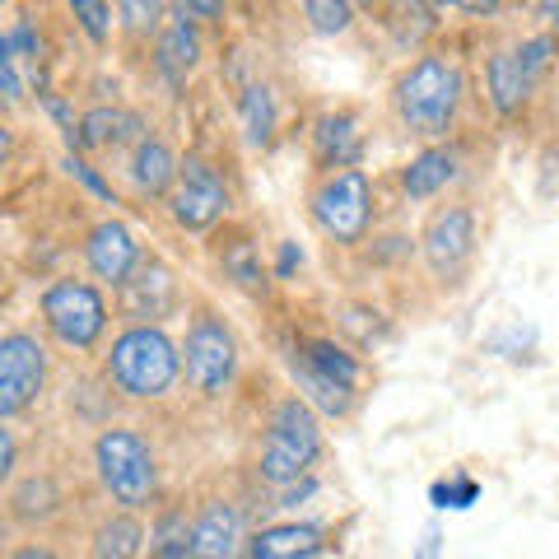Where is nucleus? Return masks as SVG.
<instances>
[{
  "label": "nucleus",
  "instance_id": "ea45409f",
  "mask_svg": "<svg viewBox=\"0 0 559 559\" xmlns=\"http://www.w3.org/2000/svg\"><path fill=\"white\" fill-rule=\"evenodd\" d=\"M0 159H10V131L0 127Z\"/></svg>",
  "mask_w": 559,
  "mask_h": 559
},
{
  "label": "nucleus",
  "instance_id": "4468645a",
  "mask_svg": "<svg viewBox=\"0 0 559 559\" xmlns=\"http://www.w3.org/2000/svg\"><path fill=\"white\" fill-rule=\"evenodd\" d=\"M191 555L197 559H242L248 555V527L229 499H210L191 518Z\"/></svg>",
  "mask_w": 559,
  "mask_h": 559
},
{
  "label": "nucleus",
  "instance_id": "f03ea898",
  "mask_svg": "<svg viewBox=\"0 0 559 559\" xmlns=\"http://www.w3.org/2000/svg\"><path fill=\"white\" fill-rule=\"evenodd\" d=\"M182 378V345L164 326L131 322L108 349V382L131 401H164Z\"/></svg>",
  "mask_w": 559,
  "mask_h": 559
},
{
  "label": "nucleus",
  "instance_id": "5701e85b",
  "mask_svg": "<svg viewBox=\"0 0 559 559\" xmlns=\"http://www.w3.org/2000/svg\"><path fill=\"white\" fill-rule=\"evenodd\" d=\"M238 117H242V131L257 150H266L275 140V127H280V108H275V90L271 84H248L238 94Z\"/></svg>",
  "mask_w": 559,
  "mask_h": 559
},
{
  "label": "nucleus",
  "instance_id": "4c0bfd02",
  "mask_svg": "<svg viewBox=\"0 0 559 559\" xmlns=\"http://www.w3.org/2000/svg\"><path fill=\"white\" fill-rule=\"evenodd\" d=\"M536 20H540V28L559 33V0H536Z\"/></svg>",
  "mask_w": 559,
  "mask_h": 559
},
{
  "label": "nucleus",
  "instance_id": "37998d69",
  "mask_svg": "<svg viewBox=\"0 0 559 559\" xmlns=\"http://www.w3.org/2000/svg\"><path fill=\"white\" fill-rule=\"evenodd\" d=\"M0 164H5V159H0Z\"/></svg>",
  "mask_w": 559,
  "mask_h": 559
},
{
  "label": "nucleus",
  "instance_id": "2eb2a0df",
  "mask_svg": "<svg viewBox=\"0 0 559 559\" xmlns=\"http://www.w3.org/2000/svg\"><path fill=\"white\" fill-rule=\"evenodd\" d=\"M485 90H489V103H495L499 117H518L536 98L540 84L527 75V66H522L518 47H499L495 57L485 61Z\"/></svg>",
  "mask_w": 559,
  "mask_h": 559
},
{
  "label": "nucleus",
  "instance_id": "f704fd0d",
  "mask_svg": "<svg viewBox=\"0 0 559 559\" xmlns=\"http://www.w3.org/2000/svg\"><path fill=\"white\" fill-rule=\"evenodd\" d=\"M178 5H182L187 14H197L201 24H215V20H224V0H178Z\"/></svg>",
  "mask_w": 559,
  "mask_h": 559
},
{
  "label": "nucleus",
  "instance_id": "473e14b6",
  "mask_svg": "<svg viewBox=\"0 0 559 559\" xmlns=\"http://www.w3.org/2000/svg\"><path fill=\"white\" fill-rule=\"evenodd\" d=\"M66 168H70V173H75V178H80L84 187H90V191H94V197H103V201H112V187H108V182H103V178H98V173H94L90 164H84V159H80V154H70V159H66Z\"/></svg>",
  "mask_w": 559,
  "mask_h": 559
},
{
  "label": "nucleus",
  "instance_id": "423d86ee",
  "mask_svg": "<svg viewBox=\"0 0 559 559\" xmlns=\"http://www.w3.org/2000/svg\"><path fill=\"white\" fill-rule=\"evenodd\" d=\"M182 373L191 382V392L201 396H224L238 373V336L215 308H197L187 322L182 341Z\"/></svg>",
  "mask_w": 559,
  "mask_h": 559
},
{
  "label": "nucleus",
  "instance_id": "2f4dec72",
  "mask_svg": "<svg viewBox=\"0 0 559 559\" xmlns=\"http://www.w3.org/2000/svg\"><path fill=\"white\" fill-rule=\"evenodd\" d=\"M14 47H10V38H0V94H5L10 103H20L24 98V80H20V70H14Z\"/></svg>",
  "mask_w": 559,
  "mask_h": 559
},
{
  "label": "nucleus",
  "instance_id": "0eeeda50",
  "mask_svg": "<svg viewBox=\"0 0 559 559\" xmlns=\"http://www.w3.org/2000/svg\"><path fill=\"white\" fill-rule=\"evenodd\" d=\"M43 322L66 349H94L108 331V299L90 280H51L43 294Z\"/></svg>",
  "mask_w": 559,
  "mask_h": 559
},
{
  "label": "nucleus",
  "instance_id": "aec40b11",
  "mask_svg": "<svg viewBox=\"0 0 559 559\" xmlns=\"http://www.w3.org/2000/svg\"><path fill=\"white\" fill-rule=\"evenodd\" d=\"M145 135V121L127 108H94L80 117V135H75V150H121V145H135Z\"/></svg>",
  "mask_w": 559,
  "mask_h": 559
},
{
  "label": "nucleus",
  "instance_id": "c756f323",
  "mask_svg": "<svg viewBox=\"0 0 559 559\" xmlns=\"http://www.w3.org/2000/svg\"><path fill=\"white\" fill-rule=\"evenodd\" d=\"M480 495V485L471 480V476H448V480H433L429 489V499L439 503V509H471Z\"/></svg>",
  "mask_w": 559,
  "mask_h": 559
},
{
  "label": "nucleus",
  "instance_id": "393cba45",
  "mask_svg": "<svg viewBox=\"0 0 559 559\" xmlns=\"http://www.w3.org/2000/svg\"><path fill=\"white\" fill-rule=\"evenodd\" d=\"M299 349H304V355H308L312 364H318L322 373H331L336 382H345L349 392H359V382H364V364H359L355 355H349L345 345H336L331 336H308V341H299Z\"/></svg>",
  "mask_w": 559,
  "mask_h": 559
},
{
  "label": "nucleus",
  "instance_id": "e433bc0d",
  "mask_svg": "<svg viewBox=\"0 0 559 559\" xmlns=\"http://www.w3.org/2000/svg\"><path fill=\"white\" fill-rule=\"evenodd\" d=\"M411 559H443V536H439V527H429L425 536H419V546H415Z\"/></svg>",
  "mask_w": 559,
  "mask_h": 559
},
{
  "label": "nucleus",
  "instance_id": "58836bf2",
  "mask_svg": "<svg viewBox=\"0 0 559 559\" xmlns=\"http://www.w3.org/2000/svg\"><path fill=\"white\" fill-rule=\"evenodd\" d=\"M10 559H57V555H51L47 546H24V550H14Z\"/></svg>",
  "mask_w": 559,
  "mask_h": 559
},
{
  "label": "nucleus",
  "instance_id": "c85d7f7f",
  "mask_svg": "<svg viewBox=\"0 0 559 559\" xmlns=\"http://www.w3.org/2000/svg\"><path fill=\"white\" fill-rule=\"evenodd\" d=\"M66 10L75 14V24L84 28V38L90 43H108L112 38V5L108 0H66Z\"/></svg>",
  "mask_w": 559,
  "mask_h": 559
},
{
  "label": "nucleus",
  "instance_id": "6ab92c4d",
  "mask_svg": "<svg viewBox=\"0 0 559 559\" xmlns=\"http://www.w3.org/2000/svg\"><path fill=\"white\" fill-rule=\"evenodd\" d=\"M312 145H318V164L326 173L359 168V159H364V135H359L355 112H326L318 121V131H312Z\"/></svg>",
  "mask_w": 559,
  "mask_h": 559
},
{
  "label": "nucleus",
  "instance_id": "a211bd4d",
  "mask_svg": "<svg viewBox=\"0 0 559 559\" xmlns=\"http://www.w3.org/2000/svg\"><path fill=\"white\" fill-rule=\"evenodd\" d=\"M285 364H289V373H294V382H299V392H304V401L312 411H322L331 419H345L349 411H355V392H349L345 382H336L331 373H322L299 345L285 355Z\"/></svg>",
  "mask_w": 559,
  "mask_h": 559
},
{
  "label": "nucleus",
  "instance_id": "6e6552de",
  "mask_svg": "<svg viewBox=\"0 0 559 559\" xmlns=\"http://www.w3.org/2000/svg\"><path fill=\"white\" fill-rule=\"evenodd\" d=\"M476 242H480L476 210H471L466 201L439 205L425 219V229H419V252H425V266H429L433 280H443V285H457V280L471 271V261H476Z\"/></svg>",
  "mask_w": 559,
  "mask_h": 559
},
{
  "label": "nucleus",
  "instance_id": "72a5a7b5",
  "mask_svg": "<svg viewBox=\"0 0 559 559\" xmlns=\"http://www.w3.org/2000/svg\"><path fill=\"white\" fill-rule=\"evenodd\" d=\"M14 466H20V443H14V433L5 429V419H0V480H10Z\"/></svg>",
  "mask_w": 559,
  "mask_h": 559
},
{
  "label": "nucleus",
  "instance_id": "dca6fc26",
  "mask_svg": "<svg viewBox=\"0 0 559 559\" xmlns=\"http://www.w3.org/2000/svg\"><path fill=\"white\" fill-rule=\"evenodd\" d=\"M178 168H182V159L173 154V145L164 135H140L135 140V150H131V182H135L140 197L168 201L173 182H178Z\"/></svg>",
  "mask_w": 559,
  "mask_h": 559
},
{
  "label": "nucleus",
  "instance_id": "412c9836",
  "mask_svg": "<svg viewBox=\"0 0 559 559\" xmlns=\"http://www.w3.org/2000/svg\"><path fill=\"white\" fill-rule=\"evenodd\" d=\"M322 532L308 522H280L248 540V559H318L322 555Z\"/></svg>",
  "mask_w": 559,
  "mask_h": 559
},
{
  "label": "nucleus",
  "instance_id": "b1692460",
  "mask_svg": "<svg viewBox=\"0 0 559 559\" xmlns=\"http://www.w3.org/2000/svg\"><path fill=\"white\" fill-rule=\"evenodd\" d=\"M140 550H145V527H140V518L131 509L112 513L94 532V555L98 559H140Z\"/></svg>",
  "mask_w": 559,
  "mask_h": 559
},
{
  "label": "nucleus",
  "instance_id": "f257e3e1",
  "mask_svg": "<svg viewBox=\"0 0 559 559\" xmlns=\"http://www.w3.org/2000/svg\"><path fill=\"white\" fill-rule=\"evenodd\" d=\"M462 103H466V70L457 57H448V51L415 57L392 84L396 121L415 140H429V145H439V140L452 135V127H457V117H462Z\"/></svg>",
  "mask_w": 559,
  "mask_h": 559
},
{
  "label": "nucleus",
  "instance_id": "1a4fd4ad",
  "mask_svg": "<svg viewBox=\"0 0 559 559\" xmlns=\"http://www.w3.org/2000/svg\"><path fill=\"white\" fill-rule=\"evenodd\" d=\"M168 215L187 234H210L229 215V182L205 154H187L178 168V182L168 191Z\"/></svg>",
  "mask_w": 559,
  "mask_h": 559
},
{
  "label": "nucleus",
  "instance_id": "f8f14e48",
  "mask_svg": "<svg viewBox=\"0 0 559 559\" xmlns=\"http://www.w3.org/2000/svg\"><path fill=\"white\" fill-rule=\"evenodd\" d=\"M117 308L127 322H150L159 326L173 308H178V280L159 257H140L131 280L117 289Z\"/></svg>",
  "mask_w": 559,
  "mask_h": 559
},
{
  "label": "nucleus",
  "instance_id": "79ce46f5",
  "mask_svg": "<svg viewBox=\"0 0 559 559\" xmlns=\"http://www.w3.org/2000/svg\"><path fill=\"white\" fill-rule=\"evenodd\" d=\"M0 5H5V0H0Z\"/></svg>",
  "mask_w": 559,
  "mask_h": 559
},
{
  "label": "nucleus",
  "instance_id": "a19ab883",
  "mask_svg": "<svg viewBox=\"0 0 559 559\" xmlns=\"http://www.w3.org/2000/svg\"><path fill=\"white\" fill-rule=\"evenodd\" d=\"M355 5H359V10H378V5H382V0H355Z\"/></svg>",
  "mask_w": 559,
  "mask_h": 559
},
{
  "label": "nucleus",
  "instance_id": "a878e982",
  "mask_svg": "<svg viewBox=\"0 0 559 559\" xmlns=\"http://www.w3.org/2000/svg\"><path fill=\"white\" fill-rule=\"evenodd\" d=\"M299 10H304V20L318 38H345L359 20L355 0H299Z\"/></svg>",
  "mask_w": 559,
  "mask_h": 559
},
{
  "label": "nucleus",
  "instance_id": "7c9ffc66",
  "mask_svg": "<svg viewBox=\"0 0 559 559\" xmlns=\"http://www.w3.org/2000/svg\"><path fill=\"white\" fill-rule=\"evenodd\" d=\"M439 14H466V20H489L503 10V0H429Z\"/></svg>",
  "mask_w": 559,
  "mask_h": 559
},
{
  "label": "nucleus",
  "instance_id": "4be33fe9",
  "mask_svg": "<svg viewBox=\"0 0 559 559\" xmlns=\"http://www.w3.org/2000/svg\"><path fill=\"white\" fill-rule=\"evenodd\" d=\"M215 257H219L224 280H229L234 289L252 294V299H261V294H266L271 275H266V266H261V252H257V242H252V238H242V234H234L229 242L219 238V242H215Z\"/></svg>",
  "mask_w": 559,
  "mask_h": 559
},
{
  "label": "nucleus",
  "instance_id": "7ed1b4c3",
  "mask_svg": "<svg viewBox=\"0 0 559 559\" xmlns=\"http://www.w3.org/2000/svg\"><path fill=\"white\" fill-rule=\"evenodd\" d=\"M322 457V425L318 411L308 406L304 396H285L275 401V411L266 419V433H261V452H257V476L285 489L299 485Z\"/></svg>",
  "mask_w": 559,
  "mask_h": 559
},
{
  "label": "nucleus",
  "instance_id": "ddd939ff",
  "mask_svg": "<svg viewBox=\"0 0 559 559\" xmlns=\"http://www.w3.org/2000/svg\"><path fill=\"white\" fill-rule=\"evenodd\" d=\"M84 261H90L94 280L121 289L131 280V271L140 266V242L121 219H103L90 229V238H84Z\"/></svg>",
  "mask_w": 559,
  "mask_h": 559
},
{
  "label": "nucleus",
  "instance_id": "cd10ccee",
  "mask_svg": "<svg viewBox=\"0 0 559 559\" xmlns=\"http://www.w3.org/2000/svg\"><path fill=\"white\" fill-rule=\"evenodd\" d=\"M117 20L131 38H159L168 20V0H117Z\"/></svg>",
  "mask_w": 559,
  "mask_h": 559
},
{
  "label": "nucleus",
  "instance_id": "20e7f679",
  "mask_svg": "<svg viewBox=\"0 0 559 559\" xmlns=\"http://www.w3.org/2000/svg\"><path fill=\"white\" fill-rule=\"evenodd\" d=\"M94 466L103 489L112 495V503L121 509H150L154 489H159V462H154V448L140 429L131 425H108L94 439Z\"/></svg>",
  "mask_w": 559,
  "mask_h": 559
},
{
  "label": "nucleus",
  "instance_id": "9b49d317",
  "mask_svg": "<svg viewBox=\"0 0 559 559\" xmlns=\"http://www.w3.org/2000/svg\"><path fill=\"white\" fill-rule=\"evenodd\" d=\"M205 57V43H201V20L187 14L182 5L168 10V20L154 38V70L168 90H187V80L197 75V66Z\"/></svg>",
  "mask_w": 559,
  "mask_h": 559
},
{
  "label": "nucleus",
  "instance_id": "39448f33",
  "mask_svg": "<svg viewBox=\"0 0 559 559\" xmlns=\"http://www.w3.org/2000/svg\"><path fill=\"white\" fill-rule=\"evenodd\" d=\"M308 215L331 242H341V248L364 242V234H369V224H373V182H369V173L364 168L326 173V178L312 187V197H308Z\"/></svg>",
  "mask_w": 559,
  "mask_h": 559
},
{
  "label": "nucleus",
  "instance_id": "bb28decb",
  "mask_svg": "<svg viewBox=\"0 0 559 559\" xmlns=\"http://www.w3.org/2000/svg\"><path fill=\"white\" fill-rule=\"evenodd\" d=\"M150 559H197L191 555V518L182 509L159 518V527L150 536Z\"/></svg>",
  "mask_w": 559,
  "mask_h": 559
},
{
  "label": "nucleus",
  "instance_id": "9d476101",
  "mask_svg": "<svg viewBox=\"0 0 559 559\" xmlns=\"http://www.w3.org/2000/svg\"><path fill=\"white\" fill-rule=\"evenodd\" d=\"M47 392V345L28 331L0 336V419H14L38 406Z\"/></svg>",
  "mask_w": 559,
  "mask_h": 559
},
{
  "label": "nucleus",
  "instance_id": "f3484780",
  "mask_svg": "<svg viewBox=\"0 0 559 559\" xmlns=\"http://www.w3.org/2000/svg\"><path fill=\"white\" fill-rule=\"evenodd\" d=\"M457 178H462V154L452 145H425L401 168V191H406L411 201H429V197H439V191H448Z\"/></svg>",
  "mask_w": 559,
  "mask_h": 559
},
{
  "label": "nucleus",
  "instance_id": "c9c22d12",
  "mask_svg": "<svg viewBox=\"0 0 559 559\" xmlns=\"http://www.w3.org/2000/svg\"><path fill=\"white\" fill-rule=\"evenodd\" d=\"M304 266V252H299V242H285L280 248V261H275V280H289L294 271Z\"/></svg>",
  "mask_w": 559,
  "mask_h": 559
}]
</instances>
